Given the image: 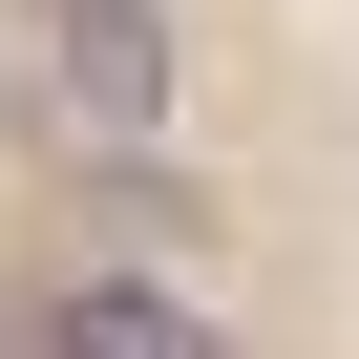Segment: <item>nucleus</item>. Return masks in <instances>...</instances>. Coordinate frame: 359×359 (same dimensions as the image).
Returning <instances> with one entry per match:
<instances>
[{"mask_svg":"<svg viewBox=\"0 0 359 359\" xmlns=\"http://www.w3.org/2000/svg\"><path fill=\"white\" fill-rule=\"evenodd\" d=\"M22 106L64 148H169V106H191L169 0H22Z\"/></svg>","mask_w":359,"mask_h":359,"instance_id":"nucleus-1","label":"nucleus"},{"mask_svg":"<svg viewBox=\"0 0 359 359\" xmlns=\"http://www.w3.org/2000/svg\"><path fill=\"white\" fill-rule=\"evenodd\" d=\"M22 359H233L191 275H43L22 296Z\"/></svg>","mask_w":359,"mask_h":359,"instance_id":"nucleus-2","label":"nucleus"},{"mask_svg":"<svg viewBox=\"0 0 359 359\" xmlns=\"http://www.w3.org/2000/svg\"><path fill=\"white\" fill-rule=\"evenodd\" d=\"M85 233L127 254V275H212V191L169 148H85Z\"/></svg>","mask_w":359,"mask_h":359,"instance_id":"nucleus-3","label":"nucleus"}]
</instances>
